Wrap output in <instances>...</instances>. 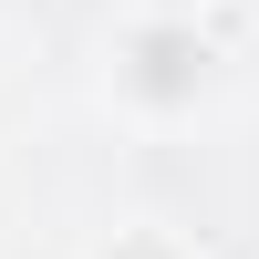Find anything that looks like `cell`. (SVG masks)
<instances>
[{"label": "cell", "mask_w": 259, "mask_h": 259, "mask_svg": "<svg viewBox=\"0 0 259 259\" xmlns=\"http://www.w3.org/2000/svg\"><path fill=\"white\" fill-rule=\"evenodd\" d=\"M104 83H114L124 114L177 124V114H197L218 94V41L197 31V11H135L114 31V52H104Z\"/></svg>", "instance_id": "1"}, {"label": "cell", "mask_w": 259, "mask_h": 259, "mask_svg": "<svg viewBox=\"0 0 259 259\" xmlns=\"http://www.w3.org/2000/svg\"><path fill=\"white\" fill-rule=\"evenodd\" d=\"M94 259H187V239H177V228H156V218H135V228H114Z\"/></svg>", "instance_id": "2"}, {"label": "cell", "mask_w": 259, "mask_h": 259, "mask_svg": "<svg viewBox=\"0 0 259 259\" xmlns=\"http://www.w3.org/2000/svg\"><path fill=\"white\" fill-rule=\"evenodd\" d=\"M156 11H187V0H156Z\"/></svg>", "instance_id": "3"}]
</instances>
